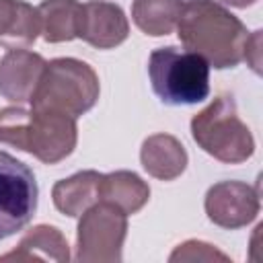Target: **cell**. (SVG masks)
<instances>
[{
    "instance_id": "cell-2",
    "label": "cell",
    "mask_w": 263,
    "mask_h": 263,
    "mask_svg": "<svg viewBox=\"0 0 263 263\" xmlns=\"http://www.w3.org/2000/svg\"><path fill=\"white\" fill-rule=\"evenodd\" d=\"M0 142L45 164H55L76 148V117L49 107H4L0 109Z\"/></svg>"
},
{
    "instance_id": "cell-3",
    "label": "cell",
    "mask_w": 263,
    "mask_h": 263,
    "mask_svg": "<svg viewBox=\"0 0 263 263\" xmlns=\"http://www.w3.org/2000/svg\"><path fill=\"white\" fill-rule=\"evenodd\" d=\"M191 136L197 146L220 162L238 164L253 156L255 140L236 113L232 95H218L191 119Z\"/></svg>"
},
{
    "instance_id": "cell-17",
    "label": "cell",
    "mask_w": 263,
    "mask_h": 263,
    "mask_svg": "<svg viewBox=\"0 0 263 263\" xmlns=\"http://www.w3.org/2000/svg\"><path fill=\"white\" fill-rule=\"evenodd\" d=\"M183 0H134L132 18L140 31L152 37L168 35L177 27Z\"/></svg>"
},
{
    "instance_id": "cell-6",
    "label": "cell",
    "mask_w": 263,
    "mask_h": 263,
    "mask_svg": "<svg viewBox=\"0 0 263 263\" xmlns=\"http://www.w3.org/2000/svg\"><path fill=\"white\" fill-rule=\"evenodd\" d=\"M127 234V214L117 205L99 199L78 222L76 261L80 263H117Z\"/></svg>"
},
{
    "instance_id": "cell-4",
    "label": "cell",
    "mask_w": 263,
    "mask_h": 263,
    "mask_svg": "<svg viewBox=\"0 0 263 263\" xmlns=\"http://www.w3.org/2000/svg\"><path fill=\"white\" fill-rule=\"evenodd\" d=\"M148 76L154 95L164 105H195L210 95V64L177 47H158L150 53Z\"/></svg>"
},
{
    "instance_id": "cell-7",
    "label": "cell",
    "mask_w": 263,
    "mask_h": 263,
    "mask_svg": "<svg viewBox=\"0 0 263 263\" xmlns=\"http://www.w3.org/2000/svg\"><path fill=\"white\" fill-rule=\"evenodd\" d=\"M37 197L39 189L33 171L0 150V240L16 234L31 222Z\"/></svg>"
},
{
    "instance_id": "cell-15",
    "label": "cell",
    "mask_w": 263,
    "mask_h": 263,
    "mask_svg": "<svg viewBox=\"0 0 263 263\" xmlns=\"http://www.w3.org/2000/svg\"><path fill=\"white\" fill-rule=\"evenodd\" d=\"M150 197V187L132 171H115L101 177L99 199L123 210L127 216L140 212Z\"/></svg>"
},
{
    "instance_id": "cell-14",
    "label": "cell",
    "mask_w": 263,
    "mask_h": 263,
    "mask_svg": "<svg viewBox=\"0 0 263 263\" xmlns=\"http://www.w3.org/2000/svg\"><path fill=\"white\" fill-rule=\"evenodd\" d=\"M68 261L70 259V251H68V242L64 238V234L55 228V226H47V224H39L33 226L18 242V247L6 255L0 257V261Z\"/></svg>"
},
{
    "instance_id": "cell-9",
    "label": "cell",
    "mask_w": 263,
    "mask_h": 263,
    "mask_svg": "<svg viewBox=\"0 0 263 263\" xmlns=\"http://www.w3.org/2000/svg\"><path fill=\"white\" fill-rule=\"evenodd\" d=\"M129 35V23L121 6L105 0H90L82 4L78 37L97 49H111L121 45Z\"/></svg>"
},
{
    "instance_id": "cell-19",
    "label": "cell",
    "mask_w": 263,
    "mask_h": 263,
    "mask_svg": "<svg viewBox=\"0 0 263 263\" xmlns=\"http://www.w3.org/2000/svg\"><path fill=\"white\" fill-rule=\"evenodd\" d=\"M222 2H226V4H230V6H236V8H247V6L255 4L257 0H222Z\"/></svg>"
},
{
    "instance_id": "cell-5",
    "label": "cell",
    "mask_w": 263,
    "mask_h": 263,
    "mask_svg": "<svg viewBox=\"0 0 263 263\" xmlns=\"http://www.w3.org/2000/svg\"><path fill=\"white\" fill-rule=\"evenodd\" d=\"M99 92V76L86 62L55 58L45 64L31 107H49L80 117L95 107Z\"/></svg>"
},
{
    "instance_id": "cell-11",
    "label": "cell",
    "mask_w": 263,
    "mask_h": 263,
    "mask_svg": "<svg viewBox=\"0 0 263 263\" xmlns=\"http://www.w3.org/2000/svg\"><path fill=\"white\" fill-rule=\"evenodd\" d=\"M142 166L148 175L160 181L177 179L187 166L185 146L168 134H154L144 140L140 150Z\"/></svg>"
},
{
    "instance_id": "cell-12",
    "label": "cell",
    "mask_w": 263,
    "mask_h": 263,
    "mask_svg": "<svg viewBox=\"0 0 263 263\" xmlns=\"http://www.w3.org/2000/svg\"><path fill=\"white\" fill-rule=\"evenodd\" d=\"M41 33V16L25 0H0V43L8 49L31 45Z\"/></svg>"
},
{
    "instance_id": "cell-18",
    "label": "cell",
    "mask_w": 263,
    "mask_h": 263,
    "mask_svg": "<svg viewBox=\"0 0 263 263\" xmlns=\"http://www.w3.org/2000/svg\"><path fill=\"white\" fill-rule=\"evenodd\" d=\"M168 259L171 261H195V259H203V261L222 259V261H228V257L224 253L216 251L212 245L201 242V240H187V242L179 245Z\"/></svg>"
},
{
    "instance_id": "cell-10",
    "label": "cell",
    "mask_w": 263,
    "mask_h": 263,
    "mask_svg": "<svg viewBox=\"0 0 263 263\" xmlns=\"http://www.w3.org/2000/svg\"><path fill=\"white\" fill-rule=\"evenodd\" d=\"M45 60L29 49H8L0 60V95L16 105L31 103Z\"/></svg>"
},
{
    "instance_id": "cell-16",
    "label": "cell",
    "mask_w": 263,
    "mask_h": 263,
    "mask_svg": "<svg viewBox=\"0 0 263 263\" xmlns=\"http://www.w3.org/2000/svg\"><path fill=\"white\" fill-rule=\"evenodd\" d=\"M41 33L47 43L72 41L78 37L82 4L78 0H43L39 6Z\"/></svg>"
},
{
    "instance_id": "cell-13",
    "label": "cell",
    "mask_w": 263,
    "mask_h": 263,
    "mask_svg": "<svg viewBox=\"0 0 263 263\" xmlns=\"http://www.w3.org/2000/svg\"><path fill=\"white\" fill-rule=\"evenodd\" d=\"M101 177L103 175L97 171H80L68 179L58 181L51 189L53 205L70 218L82 216L92 203L99 201Z\"/></svg>"
},
{
    "instance_id": "cell-8",
    "label": "cell",
    "mask_w": 263,
    "mask_h": 263,
    "mask_svg": "<svg viewBox=\"0 0 263 263\" xmlns=\"http://www.w3.org/2000/svg\"><path fill=\"white\" fill-rule=\"evenodd\" d=\"M208 218L226 230H236L253 222L259 214V191L240 181H220L205 193Z\"/></svg>"
},
{
    "instance_id": "cell-1",
    "label": "cell",
    "mask_w": 263,
    "mask_h": 263,
    "mask_svg": "<svg viewBox=\"0 0 263 263\" xmlns=\"http://www.w3.org/2000/svg\"><path fill=\"white\" fill-rule=\"evenodd\" d=\"M177 35L187 51L201 55L218 70L234 68L245 60L249 31L238 16L216 0L183 2Z\"/></svg>"
}]
</instances>
